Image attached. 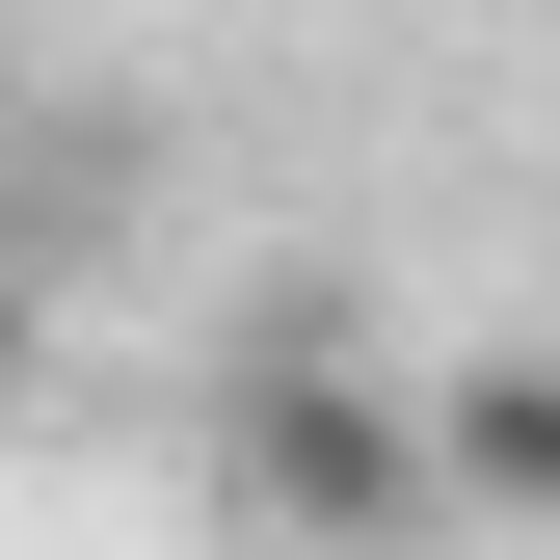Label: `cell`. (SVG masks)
Listing matches in <instances>:
<instances>
[{
    "label": "cell",
    "instance_id": "1",
    "mask_svg": "<svg viewBox=\"0 0 560 560\" xmlns=\"http://www.w3.org/2000/svg\"><path fill=\"white\" fill-rule=\"evenodd\" d=\"M214 480H241V508H294V534H400V508H428V400H374L347 347H241Z\"/></svg>",
    "mask_w": 560,
    "mask_h": 560
},
{
    "label": "cell",
    "instance_id": "2",
    "mask_svg": "<svg viewBox=\"0 0 560 560\" xmlns=\"http://www.w3.org/2000/svg\"><path fill=\"white\" fill-rule=\"evenodd\" d=\"M428 508H560V374H480V400H428Z\"/></svg>",
    "mask_w": 560,
    "mask_h": 560
}]
</instances>
